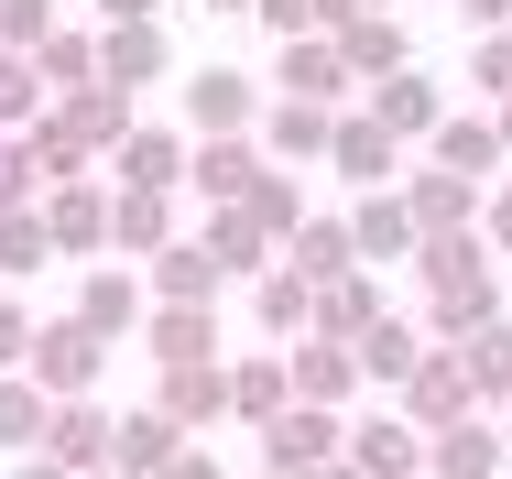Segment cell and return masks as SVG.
<instances>
[{"label": "cell", "instance_id": "d4e9b609", "mask_svg": "<svg viewBox=\"0 0 512 479\" xmlns=\"http://www.w3.org/2000/svg\"><path fill=\"white\" fill-rule=\"evenodd\" d=\"M262 175H273V164L251 153V131H240V142H197V164H186V186H197L207 207H240V196L262 186Z\"/></svg>", "mask_w": 512, "mask_h": 479}, {"label": "cell", "instance_id": "b9f144b4", "mask_svg": "<svg viewBox=\"0 0 512 479\" xmlns=\"http://www.w3.org/2000/svg\"><path fill=\"white\" fill-rule=\"evenodd\" d=\"M55 33H66V22H55V0H0V44H11V55H44Z\"/></svg>", "mask_w": 512, "mask_h": 479}, {"label": "cell", "instance_id": "f35d334b", "mask_svg": "<svg viewBox=\"0 0 512 479\" xmlns=\"http://www.w3.org/2000/svg\"><path fill=\"white\" fill-rule=\"evenodd\" d=\"M458 360H469V382H480V403H512V316H491L480 338H458Z\"/></svg>", "mask_w": 512, "mask_h": 479}, {"label": "cell", "instance_id": "9c48e42d", "mask_svg": "<svg viewBox=\"0 0 512 479\" xmlns=\"http://www.w3.org/2000/svg\"><path fill=\"white\" fill-rule=\"evenodd\" d=\"M262 109H273V98L251 88L240 66H197V88H186V120H197V142H240Z\"/></svg>", "mask_w": 512, "mask_h": 479}, {"label": "cell", "instance_id": "277c9868", "mask_svg": "<svg viewBox=\"0 0 512 479\" xmlns=\"http://www.w3.org/2000/svg\"><path fill=\"white\" fill-rule=\"evenodd\" d=\"M77 327H99L109 349L120 338H142V316H153V284L131 273V262H88V284H77V305H66Z\"/></svg>", "mask_w": 512, "mask_h": 479}, {"label": "cell", "instance_id": "52a82bcc", "mask_svg": "<svg viewBox=\"0 0 512 479\" xmlns=\"http://www.w3.org/2000/svg\"><path fill=\"white\" fill-rule=\"evenodd\" d=\"M349 88H360V77H349L338 33H306V44H273V98H316V109H338Z\"/></svg>", "mask_w": 512, "mask_h": 479}, {"label": "cell", "instance_id": "603a6c76", "mask_svg": "<svg viewBox=\"0 0 512 479\" xmlns=\"http://www.w3.org/2000/svg\"><path fill=\"white\" fill-rule=\"evenodd\" d=\"M142 349H153V371L218 360V316H207V305H153V316H142Z\"/></svg>", "mask_w": 512, "mask_h": 479}, {"label": "cell", "instance_id": "d6a6232c", "mask_svg": "<svg viewBox=\"0 0 512 479\" xmlns=\"http://www.w3.org/2000/svg\"><path fill=\"white\" fill-rule=\"evenodd\" d=\"M251 305H262L273 349H295V338H316V284H306V273H284V262H273V273L251 284Z\"/></svg>", "mask_w": 512, "mask_h": 479}, {"label": "cell", "instance_id": "91938a15", "mask_svg": "<svg viewBox=\"0 0 512 479\" xmlns=\"http://www.w3.org/2000/svg\"><path fill=\"white\" fill-rule=\"evenodd\" d=\"M0 294H11V284H0Z\"/></svg>", "mask_w": 512, "mask_h": 479}, {"label": "cell", "instance_id": "6f0895ef", "mask_svg": "<svg viewBox=\"0 0 512 479\" xmlns=\"http://www.w3.org/2000/svg\"><path fill=\"white\" fill-rule=\"evenodd\" d=\"M99 479H120V469H99Z\"/></svg>", "mask_w": 512, "mask_h": 479}, {"label": "cell", "instance_id": "8d00e7d4", "mask_svg": "<svg viewBox=\"0 0 512 479\" xmlns=\"http://www.w3.org/2000/svg\"><path fill=\"white\" fill-rule=\"evenodd\" d=\"M22 153H33V175H44V186H77V175H99V153H88V142H77V131H66L55 109H44V120L22 131Z\"/></svg>", "mask_w": 512, "mask_h": 479}, {"label": "cell", "instance_id": "f6af8a7d", "mask_svg": "<svg viewBox=\"0 0 512 479\" xmlns=\"http://www.w3.org/2000/svg\"><path fill=\"white\" fill-rule=\"evenodd\" d=\"M469 88L512 98V33H480V55H469Z\"/></svg>", "mask_w": 512, "mask_h": 479}, {"label": "cell", "instance_id": "f5cc1de1", "mask_svg": "<svg viewBox=\"0 0 512 479\" xmlns=\"http://www.w3.org/2000/svg\"><path fill=\"white\" fill-rule=\"evenodd\" d=\"M316 11H327V33H338V22H360V11H371V0H316Z\"/></svg>", "mask_w": 512, "mask_h": 479}, {"label": "cell", "instance_id": "ee69618b", "mask_svg": "<svg viewBox=\"0 0 512 479\" xmlns=\"http://www.w3.org/2000/svg\"><path fill=\"white\" fill-rule=\"evenodd\" d=\"M0 207H44V175H33L22 142H0Z\"/></svg>", "mask_w": 512, "mask_h": 479}, {"label": "cell", "instance_id": "d590c367", "mask_svg": "<svg viewBox=\"0 0 512 479\" xmlns=\"http://www.w3.org/2000/svg\"><path fill=\"white\" fill-rule=\"evenodd\" d=\"M44 109H55V88H44V66L0 44V142H22V131L44 120Z\"/></svg>", "mask_w": 512, "mask_h": 479}, {"label": "cell", "instance_id": "8fae6325", "mask_svg": "<svg viewBox=\"0 0 512 479\" xmlns=\"http://www.w3.org/2000/svg\"><path fill=\"white\" fill-rule=\"evenodd\" d=\"M186 447H197V436H186L164 403H142V414H120V436H109V469H120V479H164Z\"/></svg>", "mask_w": 512, "mask_h": 479}, {"label": "cell", "instance_id": "681fc988", "mask_svg": "<svg viewBox=\"0 0 512 479\" xmlns=\"http://www.w3.org/2000/svg\"><path fill=\"white\" fill-rule=\"evenodd\" d=\"M164 479H229V469L207 458V436H197V447H186V458H175V469H164Z\"/></svg>", "mask_w": 512, "mask_h": 479}, {"label": "cell", "instance_id": "db71d44e", "mask_svg": "<svg viewBox=\"0 0 512 479\" xmlns=\"http://www.w3.org/2000/svg\"><path fill=\"white\" fill-rule=\"evenodd\" d=\"M306 479H360V469H349V458H327V469H306Z\"/></svg>", "mask_w": 512, "mask_h": 479}, {"label": "cell", "instance_id": "cb8c5ba5", "mask_svg": "<svg viewBox=\"0 0 512 479\" xmlns=\"http://www.w3.org/2000/svg\"><path fill=\"white\" fill-rule=\"evenodd\" d=\"M295 403V371H284V349H251V360H229V425H273Z\"/></svg>", "mask_w": 512, "mask_h": 479}, {"label": "cell", "instance_id": "44dd1931", "mask_svg": "<svg viewBox=\"0 0 512 479\" xmlns=\"http://www.w3.org/2000/svg\"><path fill=\"white\" fill-rule=\"evenodd\" d=\"M164 66H175L164 22H99V77H109V88H153Z\"/></svg>", "mask_w": 512, "mask_h": 479}, {"label": "cell", "instance_id": "6da1fadb", "mask_svg": "<svg viewBox=\"0 0 512 479\" xmlns=\"http://www.w3.org/2000/svg\"><path fill=\"white\" fill-rule=\"evenodd\" d=\"M491 262H502V251H491L480 229L414 251V284H425V327H436V349H458V338H480V327L502 316V273H491Z\"/></svg>", "mask_w": 512, "mask_h": 479}, {"label": "cell", "instance_id": "7402d4cb", "mask_svg": "<svg viewBox=\"0 0 512 479\" xmlns=\"http://www.w3.org/2000/svg\"><path fill=\"white\" fill-rule=\"evenodd\" d=\"M284 273H306V284L327 294V284H349V273H371V262H360V240H349V218H306V229L284 240Z\"/></svg>", "mask_w": 512, "mask_h": 479}, {"label": "cell", "instance_id": "8992f818", "mask_svg": "<svg viewBox=\"0 0 512 479\" xmlns=\"http://www.w3.org/2000/svg\"><path fill=\"white\" fill-rule=\"evenodd\" d=\"M425 153H436V175H469V186H502V164H512V153H502V120H491V109H447Z\"/></svg>", "mask_w": 512, "mask_h": 479}, {"label": "cell", "instance_id": "5b68a950", "mask_svg": "<svg viewBox=\"0 0 512 479\" xmlns=\"http://www.w3.org/2000/svg\"><path fill=\"white\" fill-rule=\"evenodd\" d=\"M469 414H480L469 360H458V349H425V360H414V382H404V425H425V436H436V425H469Z\"/></svg>", "mask_w": 512, "mask_h": 479}, {"label": "cell", "instance_id": "1f68e13d", "mask_svg": "<svg viewBox=\"0 0 512 479\" xmlns=\"http://www.w3.org/2000/svg\"><path fill=\"white\" fill-rule=\"evenodd\" d=\"M109 436H120V414H99V403H55V436H44V458H66L77 479L109 469Z\"/></svg>", "mask_w": 512, "mask_h": 479}, {"label": "cell", "instance_id": "f907efd6", "mask_svg": "<svg viewBox=\"0 0 512 479\" xmlns=\"http://www.w3.org/2000/svg\"><path fill=\"white\" fill-rule=\"evenodd\" d=\"M99 22H164V0H99Z\"/></svg>", "mask_w": 512, "mask_h": 479}, {"label": "cell", "instance_id": "c3c4849f", "mask_svg": "<svg viewBox=\"0 0 512 479\" xmlns=\"http://www.w3.org/2000/svg\"><path fill=\"white\" fill-rule=\"evenodd\" d=\"M458 22H480V33H512V0H458Z\"/></svg>", "mask_w": 512, "mask_h": 479}, {"label": "cell", "instance_id": "60d3db41", "mask_svg": "<svg viewBox=\"0 0 512 479\" xmlns=\"http://www.w3.org/2000/svg\"><path fill=\"white\" fill-rule=\"evenodd\" d=\"M240 207H251V218H262V229H273V240H295V229H306V186H295V175H284V164H273V175H262V186L240 196Z\"/></svg>", "mask_w": 512, "mask_h": 479}, {"label": "cell", "instance_id": "ffe728a7", "mask_svg": "<svg viewBox=\"0 0 512 479\" xmlns=\"http://www.w3.org/2000/svg\"><path fill=\"white\" fill-rule=\"evenodd\" d=\"M109 251H120V262H153V251H175V196L109 186Z\"/></svg>", "mask_w": 512, "mask_h": 479}, {"label": "cell", "instance_id": "30bf717a", "mask_svg": "<svg viewBox=\"0 0 512 479\" xmlns=\"http://www.w3.org/2000/svg\"><path fill=\"white\" fill-rule=\"evenodd\" d=\"M44 229H55V251L66 262H109V175H77V186H44Z\"/></svg>", "mask_w": 512, "mask_h": 479}, {"label": "cell", "instance_id": "7dc6e473", "mask_svg": "<svg viewBox=\"0 0 512 479\" xmlns=\"http://www.w3.org/2000/svg\"><path fill=\"white\" fill-rule=\"evenodd\" d=\"M480 240H491V251H502V262H512V175H502V186H491V207H480Z\"/></svg>", "mask_w": 512, "mask_h": 479}, {"label": "cell", "instance_id": "bcb514c9", "mask_svg": "<svg viewBox=\"0 0 512 479\" xmlns=\"http://www.w3.org/2000/svg\"><path fill=\"white\" fill-rule=\"evenodd\" d=\"M33 327H44V316H22V305L0 294V371H22V360H33Z\"/></svg>", "mask_w": 512, "mask_h": 479}, {"label": "cell", "instance_id": "83f0119b", "mask_svg": "<svg viewBox=\"0 0 512 479\" xmlns=\"http://www.w3.org/2000/svg\"><path fill=\"white\" fill-rule=\"evenodd\" d=\"M371 120H382V131H393V142H436V120H447V98H436V77H382V88H371Z\"/></svg>", "mask_w": 512, "mask_h": 479}, {"label": "cell", "instance_id": "484cf974", "mask_svg": "<svg viewBox=\"0 0 512 479\" xmlns=\"http://www.w3.org/2000/svg\"><path fill=\"white\" fill-rule=\"evenodd\" d=\"M338 55H349V77H360V88H382V77H404V66H414L393 11H360V22H338Z\"/></svg>", "mask_w": 512, "mask_h": 479}, {"label": "cell", "instance_id": "3957f363", "mask_svg": "<svg viewBox=\"0 0 512 479\" xmlns=\"http://www.w3.org/2000/svg\"><path fill=\"white\" fill-rule=\"evenodd\" d=\"M327 458H349V425H338L327 403H284V414L262 425V469L273 479H306V469H327Z\"/></svg>", "mask_w": 512, "mask_h": 479}, {"label": "cell", "instance_id": "74e56055", "mask_svg": "<svg viewBox=\"0 0 512 479\" xmlns=\"http://www.w3.org/2000/svg\"><path fill=\"white\" fill-rule=\"evenodd\" d=\"M55 262V229H44V207H0V284H33Z\"/></svg>", "mask_w": 512, "mask_h": 479}, {"label": "cell", "instance_id": "5bb4252c", "mask_svg": "<svg viewBox=\"0 0 512 479\" xmlns=\"http://www.w3.org/2000/svg\"><path fill=\"white\" fill-rule=\"evenodd\" d=\"M186 164H197V142H186V131H131V142L109 153V186L175 196V186H186Z\"/></svg>", "mask_w": 512, "mask_h": 479}, {"label": "cell", "instance_id": "836d02e7", "mask_svg": "<svg viewBox=\"0 0 512 479\" xmlns=\"http://www.w3.org/2000/svg\"><path fill=\"white\" fill-rule=\"evenodd\" d=\"M425 349H436V338H425V327H404V316H382V327H371V338H360V382H382V392H404V382H414V360H425Z\"/></svg>", "mask_w": 512, "mask_h": 479}, {"label": "cell", "instance_id": "f546056e", "mask_svg": "<svg viewBox=\"0 0 512 479\" xmlns=\"http://www.w3.org/2000/svg\"><path fill=\"white\" fill-rule=\"evenodd\" d=\"M262 131H273V164H327L338 109H316V98H273V109H262Z\"/></svg>", "mask_w": 512, "mask_h": 479}, {"label": "cell", "instance_id": "7c38bea8", "mask_svg": "<svg viewBox=\"0 0 512 479\" xmlns=\"http://www.w3.org/2000/svg\"><path fill=\"white\" fill-rule=\"evenodd\" d=\"M404 207H414V229L425 240H458V229H480V207H491V186H469V175H404Z\"/></svg>", "mask_w": 512, "mask_h": 479}, {"label": "cell", "instance_id": "ab89813d", "mask_svg": "<svg viewBox=\"0 0 512 479\" xmlns=\"http://www.w3.org/2000/svg\"><path fill=\"white\" fill-rule=\"evenodd\" d=\"M33 66H44V88H55V98H66V88H99V33H77V22H66Z\"/></svg>", "mask_w": 512, "mask_h": 479}, {"label": "cell", "instance_id": "e575fe53", "mask_svg": "<svg viewBox=\"0 0 512 479\" xmlns=\"http://www.w3.org/2000/svg\"><path fill=\"white\" fill-rule=\"evenodd\" d=\"M371 327H382V284H371V273H349V284L316 294V338H349V349H360Z\"/></svg>", "mask_w": 512, "mask_h": 479}, {"label": "cell", "instance_id": "9f6ffc18", "mask_svg": "<svg viewBox=\"0 0 512 479\" xmlns=\"http://www.w3.org/2000/svg\"><path fill=\"white\" fill-rule=\"evenodd\" d=\"M197 11H251V0H197Z\"/></svg>", "mask_w": 512, "mask_h": 479}, {"label": "cell", "instance_id": "4316f807", "mask_svg": "<svg viewBox=\"0 0 512 479\" xmlns=\"http://www.w3.org/2000/svg\"><path fill=\"white\" fill-rule=\"evenodd\" d=\"M197 240L218 251V262H229V273H251V284H262V273L284 262V240H273V229H262L251 207H207V229H197Z\"/></svg>", "mask_w": 512, "mask_h": 479}, {"label": "cell", "instance_id": "4dcf8cb0", "mask_svg": "<svg viewBox=\"0 0 512 479\" xmlns=\"http://www.w3.org/2000/svg\"><path fill=\"white\" fill-rule=\"evenodd\" d=\"M491 469H502L491 414H469V425H436V436H425V479H491Z\"/></svg>", "mask_w": 512, "mask_h": 479}, {"label": "cell", "instance_id": "f1b7e54d", "mask_svg": "<svg viewBox=\"0 0 512 479\" xmlns=\"http://www.w3.org/2000/svg\"><path fill=\"white\" fill-rule=\"evenodd\" d=\"M44 436H55V392L33 371H0V447L11 458H44Z\"/></svg>", "mask_w": 512, "mask_h": 479}, {"label": "cell", "instance_id": "2e32d148", "mask_svg": "<svg viewBox=\"0 0 512 479\" xmlns=\"http://www.w3.org/2000/svg\"><path fill=\"white\" fill-rule=\"evenodd\" d=\"M349 469L360 479H425V425H404V414L349 425Z\"/></svg>", "mask_w": 512, "mask_h": 479}, {"label": "cell", "instance_id": "7a4b0ae2", "mask_svg": "<svg viewBox=\"0 0 512 479\" xmlns=\"http://www.w3.org/2000/svg\"><path fill=\"white\" fill-rule=\"evenodd\" d=\"M22 371L55 392V403H88V392H99V371H109V338H99V327H77V316H44Z\"/></svg>", "mask_w": 512, "mask_h": 479}, {"label": "cell", "instance_id": "680465c9", "mask_svg": "<svg viewBox=\"0 0 512 479\" xmlns=\"http://www.w3.org/2000/svg\"><path fill=\"white\" fill-rule=\"evenodd\" d=\"M371 11H382V0H371Z\"/></svg>", "mask_w": 512, "mask_h": 479}, {"label": "cell", "instance_id": "d6986e66", "mask_svg": "<svg viewBox=\"0 0 512 479\" xmlns=\"http://www.w3.org/2000/svg\"><path fill=\"white\" fill-rule=\"evenodd\" d=\"M55 120H66V131L99 153V164L131 142V131H142V120H131V88H109V77H99V88H66V98H55Z\"/></svg>", "mask_w": 512, "mask_h": 479}, {"label": "cell", "instance_id": "ac0fdd59", "mask_svg": "<svg viewBox=\"0 0 512 479\" xmlns=\"http://www.w3.org/2000/svg\"><path fill=\"white\" fill-rule=\"evenodd\" d=\"M284 371H295V403H327V414H338V403L360 392V349H349V338H295Z\"/></svg>", "mask_w": 512, "mask_h": 479}, {"label": "cell", "instance_id": "e0dca14e", "mask_svg": "<svg viewBox=\"0 0 512 479\" xmlns=\"http://www.w3.org/2000/svg\"><path fill=\"white\" fill-rule=\"evenodd\" d=\"M142 284H153V305H218L229 262H218L207 240H175V251H153V262H142Z\"/></svg>", "mask_w": 512, "mask_h": 479}, {"label": "cell", "instance_id": "11a10c76", "mask_svg": "<svg viewBox=\"0 0 512 479\" xmlns=\"http://www.w3.org/2000/svg\"><path fill=\"white\" fill-rule=\"evenodd\" d=\"M491 120H502V153H512V98H502V109H491Z\"/></svg>", "mask_w": 512, "mask_h": 479}, {"label": "cell", "instance_id": "9a60e30c", "mask_svg": "<svg viewBox=\"0 0 512 479\" xmlns=\"http://www.w3.org/2000/svg\"><path fill=\"white\" fill-rule=\"evenodd\" d=\"M349 240H360V262H371V273H382V262H414V251H425V229H414L404 186L360 196V207H349Z\"/></svg>", "mask_w": 512, "mask_h": 479}, {"label": "cell", "instance_id": "7bdbcfd3", "mask_svg": "<svg viewBox=\"0 0 512 479\" xmlns=\"http://www.w3.org/2000/svg\"><path fill=\"white\" fill-rule=\"evenodd\" d=\"M251 22H262L273 44H306V33H327V11H316V0H251Z\"/></svg>", "mask_w": 512, "mask_h": 479}, {"label": "cell", "instance_id": "ba28073f", "mask_svg": "<svg viewBox=\"0 0 512 479\" xmlns=\"http://www.w3.org/2000/svg\"><path fill=\"white\" fill-rule=\"evenodd\" d=\"M327 164L349 175L360 196H382V186H404V142L371 120V109H338V142H327Z\"/></svg>", "mask_w": 512, "mask_h": 479}, {"label": "cell", "instance_id": "4fadbf2b", "mask_svg": "<svg viewBox=\"0 0 512 479\" xmlns=\"http://www.w3.org/2000/svg\"><path fill=\"white\" fill-rule=\"evenodd\" d=\"M153 403H164L186 436L229 425V360H186V371H153Z\"/></svg>", "mask_w": 512, "mask_h": 479}, {"label": "cell", "instance_id": "816d5d0a", "mask_svg": "<svg viewBox=\"0 0 512 479\" xmlns=\"http://www.w3.org/2000/svg\"><path fill=\"white\" fill-rule=\"evenodd\" d=\"M11 479H77L66 458H11Z\"/></svg>", "mask_w": 512, "mask_h": 479}]
</instances>
